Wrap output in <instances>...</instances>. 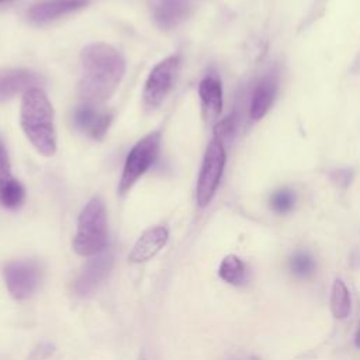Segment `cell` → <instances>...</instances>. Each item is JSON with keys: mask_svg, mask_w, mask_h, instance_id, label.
I'll use <instances>...</instances> for the list:
<instances>
[{"mask_svg": "<svg viewBox=\"0 0 360 360\" xmlns=\"http://www.w3.org/2000/svg\"><path fill=\"white\" fill-rule=\"evenodd\" d=\"M82 77L79 93L87 104H101L117 90L125 73L121 53L105 42H93L80 52Z\"/></svg>", "mask_w": 360, "mask_h": 360, "instance_id": "1", "label": "cell"}, {"mask_svg": "<svg viewBox=\"0 0 360 360\" xmlns=\"http://www.w3.org/2000/svg\"><path fill=\"white\" fill-rule=\"evenodd\" d=\"M20 125L38 153L46 158L55 155V112L48 96L41 87H34L22 94L20 104Z\"/></svg>", "mask_w": 360, "mask_h": 360, "instance_id": "2", "label": "cell"}, {"mask_svg": "<svg viewBox=\"0 0 360 360\" xmlns=\"http://www.w3.org/2000/svg\"><path fill=\"white\" fill-rule=\"evenodd\" d=\"M107 238L108 226L104 201L100 197H93L77 218L73 250L79 256L90 257L105 249Z\"/></svg>", "mask_w": 360, "mask_h": 360, "instance_id": "3", "label": "cell"}, {"mask_svg": "<svg viewBox=\"0 0 360 360\" xmlns=\"http://www.w3.org/2000/svg\"><path fill=\"white\" fill-rule=\"evenodd\" d=\"M160 149V132L153 131L141 138L127 155L118 183V194L124 195L150 169Z\"/></svg>", "mask_w": 360, "mask_h": 360, "instance_id": "4", "label": "cell"}, {"mask_svg": "<svg viewBox=\"0 0 360 360\" xmlns=\"http://www.w3.org/2000/svg\"><path fill=\"white\" fill-rule=\"evenodd\" d=\"M226 152L224 142L214 138L204 153L201 169L198 173L195 198L198 207H205L211 202L221 183V177L225 169Z\"/></svg>", "mask_w": 360, "mask_h": 360, "instance_id": "5", "label": "cell"}, {"mask_svg": "<svg viewBox=\"0 0 360 360\" xmlns=\"http://www.w3.org/2000/svg\"><path fill=\"white\" fill-rule=\"evenodd\" d=\"M181 59L179 55H172L160 60L150 70L143 87V105L148 110L158 108L167 94L172 91L179 75Z\"/></svg>", "mask_w": 360, "mask_h": 360, "instance_id": "6", "label": "cell"}, {"mask_svg": "<svg viewBox=\"0 0 360 360\" xmlns=\"http://www.w3.org/2000/svg\"><path fill=\"white\" fill-rule=\"evenodd\" d=\"M7 291L14 300H27L38 288L42 281V269L38 262L31 259L13 260L3 270Z\"/></svg>", "mask_w": 360, "mask_h": 360, "instance_id": "7", "label": "cell"}, {"mask_svg": "<svg viewBox=\"0 0 360 360\" xmlns=\"http://www.w3.org/2000/svg\"><path fill=\"white\" fill-rule=\"evenodd\" d=\"M112 262L114 256L112 252L108 249H104L103 252L90 256V259H87L73 283L75 292L84 295L97 288V285L107 277L108 271L111 270Z\"/></svg>", "mask_w": 360, "mask_h": 360, "instance_id": "8", "label": "cell"}, {"mask_svg": "<svg viewBox=\"0 0 360 360\" xmlns=\"http://www.w3.org/2000/svg\"><path fill=\"white\" fill-rule=\"evenodd\" d=\"M112 121V114L108 111H100L93 104H82L76 108L73 114L75 125L89 134L91 138L100 141L108 131V127Z\"/></svg>", "mask_w": 360, "mask_h": 360, "instance_id": "9", "label": "cell"}, {"mask_svg": "<svg viewBox=\"0 0 360 360\" xmlns=\"http://www.w3.org/2000/svg\"><path fill=\"white\" fill-rule=\"evenodd\" d=\"M41 77L25 69H3L0 70V103L7 101L17 94L39 87Z\"/></svg>", "mask_w": 360, "mask_h": 360, "instance_id": "10", "label": "cell"}, {"mask_svg": "<svg viewBox=\"0 0 360 360\" xmlns=\"http://www.w3.org/2000/svg\"><path fill=\"white\" fill-rule=\"evenodd\" d=\"M25 198L24 186L13 177L7 150L0 152V207L7 210L18 208Z\"/></svg>", "mask_w": 360, "mask_h": 360, "instance_id": "11", "label": "cell"}, {"mask_svg": "<svg viewBox=\"0 0 360 360\" xmlns=\"http://www.w3.org/2000/svg\"><path fill=\"white\" fill-rule=\"evenodd\" d=\"M167 239L169 231L162 225L146 229L135 242L129 253V260L132 263H142L152 259L158 252L163 249Z\"/></svg>", "mask_w": 360, "mask_h": 360, "instance_id": "12", "label": "cell"}, {"mask_svg": "<svg viewBox=\"0 0 360 360\" xmlns=\"http://www.w3.org/2000/svg\"><path fill=\"white\" fill-rule=\"evenodd\" d=\"M202 115L208 122L215 121L222 112V84L215 73L207 75L198 84Z\"/></svg>", "mask_w": 360, "mask_h": 360, "instance_id": "13", "label": "cell"}, {"mask_svg": "<svg viewBox=\"0 0 360 360\" xmlns=\"http://www.w3.org/2000/svg\"><path fill=\"white\" fill-rule=\"evenodd\" d=\"M86 4V0H44L28 10V20L37 25L53 21Z\"/></svg>", "mask_w": 360, "mask_h": 360, "instance_id": "14", "label": "cell"}, {"mask_svg": "<svg viewBox=\"0 0 360 360\" xmlns=\"http://www.w3.org/2000/svg\"><path fill=\"white\" fill-rule=\"evenodd\" d=\"M277 86H278V80L274 73H269L259 80V83L253 90L250 110H249L250 118L253 121H257L266 115V112L269 111V108L274 101Z\"/></svg>", "mask_w": 360, "mask_h": 360, "instance_id": "15", "label": "cell"}, {"mask_svg": "<svg viewBox=\"0 0 360 360\" xmlns=\"http://www.w3.org/2000/svg\"><path fill=\"white\" fill-rule=\"evenodd\" d=\"M190 8L191 0H159L153 17L162 28H173L187 17Z\"/></svg>", "mask_w": 360, "mask_h": 360, "instance_id": "16", "label": "cell"}, {"mask_svg": "<svg viewBox=\"0 0 360 360\" xmlns=\"http://www.w3.org/2000/svg\"><path fill=\"white\" fill-rule=\"evenodd\" d=\"M329 302H330V311L336 319H345L349 316L350 308H352L350 292L346 284L340 278H336L332 284Z\"/></svg>", "mask_w": 360, "mask_h": 360, "instance_id": "17", "label": "cell"}, {"mask_svg": "<svg viewBox=\"0 0 360 360\" xmlns=\"http://www.w3.org/2000/svg\"><path fill=\"white\" fill-rule=\"evenodd\" d=\"M218 274L225 283L232 285H240L246 280L245 264L235 255H228L222 259L218 269Z\"/></svg>", "mask_w": 360, "mask_h": 360, "instance_id": "18", "label": "cell"}, {"mask_svg": "<svg viewBox=\"0 0 360 360\" xmlns=\"http://www.w3.org/2000/svg\"><path fill=\"white\" fill-rule=\"evenodd\" d=\"M290 269L297 277H308L315 269V260L309 253L300 250L291 256Z\"/></svg>", "mask_w": 360, "mask_h": 360, "instance_id": "19", "label": "cell"}, {"mask_svg": "<svg viewBox=\"0 0 360 360\" xmlns=\"http://www.w3.org/2000/svg\"><path fill=\"white\" fill-rule=\"evenodd\" d=\"M295 204V193L290 188H280L274 191L270 197V205L273 211L278 214L290 212Z\"/></svg>", "mask_w": 360, "mask_h": 360, "instance_id": "20", "label": "cell"}, {"mask_svg": "<svg viewBox=\"0 0 360 360\" xmlns=\"http://www.w3.org/2000/svg\"><path fill=\"white\" fill-rule=\"evenodd\" d=\"M235 129H236V120L233 115H228L226 118L217 122L215 129H214V138L224 142V141L232 138V135L235 134Z\"/></svg>", "mask_w": 360, "mask_h": 360, "instance_id": "21", "label": "cell"}, {"mask_svg": "<svg viewBox=\"0 0 360 360\" xmlns=\"http://www.w3.org/2000/svg\"><path fill=\"white\" fill-rule=\"evenodd\" d=\"M352 173H353L352 170H349V169H343V170H338V172H335V173L332 174V177L336 180V183H338L339 186L346 187V186L350 183V179L353 177V174H352Z\"/></svg>", "mask_w": 360, "mask_h": 360, "instance_id": "22", "label": "cell"}, {"mask_svg": "<svg viewBox=\"0 0 360 360\" xmlns=\"http://www.w3.org/2000/svg\"><path fill=\"white\" fill-rule=\"evenodd\" d=\"M354 343H356V346L360 349V328L357 329V332H356V338H354Z\"/></svg>", "mask_w": 360, "mask_h": 360, "instance_id": "23", "label": "cell"}, {"mask_svg": "<svg viewBox=\"0 0 360 360\" xmlns=\"http://www.w3.org/2000/svg\"><path fill=\"white\" fill-rule=\"evenodd\" d=\"M3 149H6V148H4V146H3V143H1V142H0V152H1V150H3Z\"/></svg>", "mask_w": 360, "mask_h": 360, "instance_id": "24", "label": "cell"}, {"mask_svg": "<svg viewBox=\"0 0 360 360\" xmlns=\"http://www.w3.org/2000/svg\"><path fill=\"white\" fill-rule=\"evenodd\" d=\"M1 1H6V0H0V3H1Z\"/></svg>", "mask_w": 360, "mask_h": 360, "instance_id": "25", "label": "cell"}]
</instances>
